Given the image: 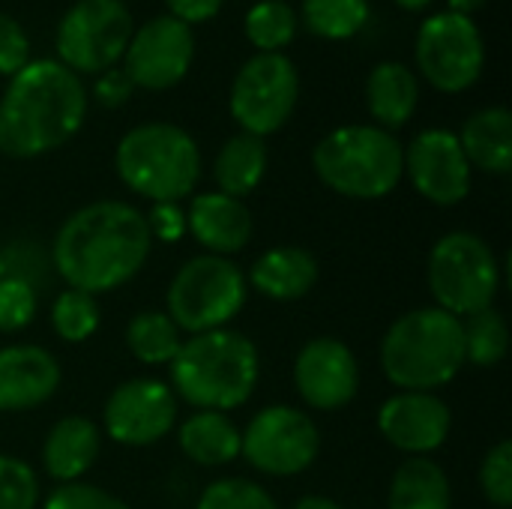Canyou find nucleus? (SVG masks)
<instances>
[{
  "instance_id": "7",
  "label": "nucleus",
  "mask_w": 512,
  "mask_h": 509,
  "mask_svg": "<svg viewBox=\"0 0 512 509\" xmlns=\"http://www.w3.org/2000/svg\"><path fill=\"white\" fill-rule=\"evenodd\" d=\"M426 282L438 309L468 318L495 306L504 270L489 240L474 231H450L429 252Z\"/></svg>"
},
{
  "instance_id": "4",
  "label": "nucleus",
  "mask_w": 512,
  "mask_h": 509,
  "mask_svg": "<svg viewBox=\"0 0 512 509\" xmlns=\"http://www.w3.org/2000/svg\"><path fill=\"white\" fill-rule=\"evenodd\" d=\"M378 363L396 390L438 393L465 369L462 318L438 306H420L399 315L381 339Z\"/></svg>"
},
{
  "instance_id": "21",
  "label": "nucleus",
  "mask_w": 512,
  "mask_h": 509,
  "mask_svg": "<svg viewBox=\"0 0 512 509\" xmlns=\"http://www.w3.org/2000/svg\"><path fill=\"white\" fill-rule=\"evenodd\" d=\"M102 453V429L87 417L57 420L42 441V468L60 483H78Z\"/></svg>"
},
{
  "instance_id": "40",
  "label": "nucleus",
  "mask_w": 512,
  "mask_h": 509,
  "mask_svg": "<svg viewBox=\"0 0 512 509\" xmlns=\"http://www.w3.org/2000/svg\"><path fill=\"white\" fill-rule=\"evenodd\" d=\"M132 90H135V84L129 81V75L123 69H105L96 78V84H93V96H96V102L102 108H120V105H126L129 96H132Z\"/></svg>"
},
{
  "instance_id": "15",
  "label": "nucleus",
  "mask_w": 512,
  "mask_h": 509,
  "mask_svg": "<svg viewBox=\"0 0 512 509\" xmlns=\"http://www.w3.org/2000/svg\"><path fill=\"white\" fill-rule=\"evenodd\" d=\"M405 177L435 207H456L471 195L474 168L468 165L456 132L423 129L405 147Z\"/></svg>"
},
{
  "instance_id": "33",
  "label": "nucleus",
  "mask_w": 512,
  "mask_h": 509,
  "mask_svg": "<svg viewBox=\"0 0 512 509\" xmlns=\"http://www.w3.org/2000/svg\"><path fill=\"white\" fill-rule=\"evenodd\" d=\"M477 483L483 498L495 509L512 507V441H498L480 462Z\"/></svg>"
},
{
  "instance_id": "27",
  "label": "nucleus",
  "mask_w": 512,
  "mask_h": 509,
  "mask_svg": "<svg viewBox=\"0 0 512 509\" xmlns=\"http://www.w3.org/2000/svg\"><path fill=\"white\" fill-rule=\"evenodd\" d=\"M183 345V333L162 309H144L126 324V351L141 366H168Z\"/></svg>"
},
{
  "instance_id": "3",
  "label": "nucleus",
  "mask_w": 512,
  "mask_h": 509,
  "mask_svg": "<svg viewBox=\"0 0 512 509\" xmlns=\"http://www.w3.org/2000/svg\"><path fill=\"white\" fill-rule=\"evenodd\" d=\"M168 372L177 402L195 411L228 414L252 399L261 378V354L249 336L225 327L183 339Z\"/></svg>"
},
{
  "instance_id": "8",
  "label": "nucleus",
  "mask_w": 512,
  "mask_h": 509,
  "mask_svg": "<svg viewBox=\"0 0 512 509\" xmlns=\"http://www.w3.org/2000/svg\"><path fill=\"white\" fill-rule=\"evenodd\" d=\"M249 285L246 273L222 255L189 258L168 282L165 315L180 333L198 336L210 330H225L246 306Z\"/></svg>"
},
{
  "instance_id": "36",
  "label": "nucleus",
  "mask_w": 512,
  "mask_h": 509,
  "mask_svg": "<svg viewBox=\"0 0 512 509\" xmlns=\"http://www.w3.org/2000/svg\"><path fill=\"white\" fill-rule=\"evenodd\" d=\"M3 264L9 276L24 279L27 285H33L36 291L48 282V276L54 273L51 267V255L39 249L36 240H15L3 249Z\"/></svg>"
},
{
  "instance_id": "34",
  "label": "nucleus",
  "mask_w": 512,
  "mask_h": 509,
  "mask_svg": "<svg viewBox=\"0 0 512 509\" xmlns=\"http://www.w3.org/2000/svg\"><path fill=\"white\" fill-rule=\"evenodd\" d=\"M36 507H39V477H36V471L24 459L0 453V509Z\"/></svg>"
},
{
  "instance_id": "17",
  "label": "nucleus",
  "mask_w": 512,
  "mask_h": 509,
  "mask_svg": "<svg viewBox=\"0 0 512 509\" xmlns=\"http://www.w3.org/2000/svg\"><path fill=\"white\" fill-rule=\"evenodd\" d=\"M378 432L405 456H432L453 432V411L438 393L396 390L378 408Z\"/></svg>"
},
{
  "instance_id": "24",
  "label": "nucleus",
  "mask_w": 512,
  "mask_h": 509,
  "mask_svg": "<svg viewBox=\"0 0 512 509\" xmlns=\"http://www.w3.org/2000/svg\"><path fill=\"white\" fill-rule=\"evenodd\" d=\"M180 453L201 468H222L240 459V429L222 411H195L177 426Z\"/></svg>"
},
{
  "instance_id": "1",
  "label": "nucleus",
  "mask_w": 512,
  "mask_h": 509,
  "mask_svg": "<svg viewBox=\"0 0 512 509\" xmlns=\"http://www.w3.org/2000/svg\"><path fill=\"white\" fill-rule=\"evenodd\" d=\"M153 237L138 207L93 201L63 219L51 240V267L66 288L108 294L132 282L147 264Z\"/></svg>"
},
{
  "instance_id": "18",
  "label": "nucleus",
  "mask_w": 512,
  "mask_h": 509,
  "mask_svg": "<svg viewBox=\"0 0 512 509\" xmlns=\"http://www.w3.org/2000/svg\"><path fill=\"white\" fill-rule=\"evenodd\" d=\"M63 372L57 357L42 345L0 348V411L21 414L45 405L60 390Z\"/></svg>"
},
{
  "instance_id": "37",
  "label": "nucleus",
  "mask_w": 512,
  "mask_h": 509,
  "mask_svg": "<svg viewBox=\"0 0 512 509\" xmlns=\"http://www.w3.org/2000/svg\"><path fill=\"white\" fill-rule=\"evenodd\" d=\"M42 509H132L123 498L93 486V483H60L48 492Z\"/></svg>"
},
{
  "instance_id": "45",
  "label": "nucleus",
  "mask_w": 512,
  "mask_h": 509,
  "mask_svg": "<svg viewBox=\"0 0 512 509\" xmlns=\"http://www.w3.org/2000/svg\"><path fill=\"white\" fill-rule=\"evenodd\" d=\"M0 276H6V264H3V246H0Z\"/></svg>"
},
{
  "instance_id": "16",
  "label": "nucleus",
  "mask_w": 512,
  "mask_h": 509,
  "mask_svg": "<svg viewBox=\"0 0 512 509\" xmlns=\"http://www.w3.org/2000/svg\"><path fill=\"white\" fill-rule=\"evenodd\" d=\"M294 387L312 411H342L360 393L357 354L336 336L309 339L294 360Z\"/></svg>"
},
{
  "instance_id": "30",
  "label": "nucleus",
  "mask_w": 512,
  "mask_h": 509,
  "mask_svg": "<svg viewBox=\"0 0 512 509\" xmlns=\"http://www.w3.org/2000/svg\"><path fill=\"white\" fill-rule=\"evenodd\" d=\"M246 36L258 51H282L297 36V12L285 0H258L246 12Z\"/></svg>"
},
{
  "instance_id": "39",
  "label": "nucleus",
  "mask_w": 512,
  "mask_h": 509,
  "mask_svg": "<svg viewBox=\"0 0 512 509\" xmlns=\"http://www.w3.org/2000/svg\"><path fill=\"white\" fill-rule=\"evenodd\" d=\"M144 219H147L150 237L156 243H177V240H183L189 234L186 231V210L177 201L153 204L150 213H144Z\"/></svg>"
},
{
  "instance_id": "10",
  "label": "nucleus",
  "mask_w": 512,
  "mask_h": 509,
  "mask_svg": "<svg viewBox=\"0 0 512 509\" xmlns=\"http://www.w3.org/2000/svg\"><path fill=\"white\" fill-rule=\"evenodd\" d=\"M300 99L297 66L282 51H258L234 75L228 108L240 132L267 138L279 132Z\"/></svg>"
},
{
  "instance_id": "6",
  "label": "nucleus",
  "mask_w": 512,
  "mask_h": 509,
  "mask_svg": "<svg viewBox=\"0 0 512 509\" xmlns=\"http://www.w3.org/2000/svg\"><path fill=\"white\" fill-rule=\"evenodd\" d=\"M120 183L150 204L183 201L201 180V150L177 123L153 120L132 126L114 150Z\"/></svg>"
},
{
  "instance_id": "22",
  "label": "nucleus",
  "mask_w": 512,
  "mask_h": 509,
  "mask_svg": "<svg viewBox=\"0 0 512 509\" xmlns=\"http://www.w3.org/2000/svg\"><path fill=\"white\" fill-rule=\"evenodd\" d=\"M471 168L486 174H510L512 168V114L504 105L474 111L456 132Z\"/></svg>"
},
{
  "instance_id": "2",
  "label": "nucleus",
  "mask_w": 512,
  "mask_h": 509,
  "mask_svg": "<svg viewBox=\"0 0 512 509\" xmlns=\"http://www.w3.org/2000/svg\"><path fill=\"white\" fill-rule=\"evenodd\" d=\"M87 117L81 75L60 60H30L0 96V153L12 159L45 156L78 135Z\"/></svg>"
},
{
  "instance_id": "20",
  "label": "nucleus",
  "mask_w": 512,
  "mask_h": 509,
  "mask_svg": "<svg viewBox=\"0 0 512 509\" xmlns=\"http://www.w3.org/2000/svg\"><path fill=\"white\" fill-rule=\"evenodd\" d=\"M318 276H321V267L309 249L273 246L252 261L246 273V285L267 300L294 303V300H303L318 285Z\"/></svg>"
},
{
  "instance_id": "32",
  "label": "nucleus",
  "mask_w": 512,
  "mask_h": 509,
  "mask_svg": "<svg viewBox=\"0 0 512 509\" xmlns=\"http://www.w3.org/2000/svg\"><path fill=\"white\" fill-rule=\"evenodd\" d=\"M195 509H279L276 498L252 480L243 477H225V480H213Z\"/></svg>"
},
{
  "instance_id": "31",
  "label": "nucleus",
  "mask_w": 512,
  "mask_h": 509,
  "mask_svg": "<svg viewBox=\"0 0 512 509\" xmlns=\"http://www.w3.org/2000/svg\"><path fill=\"white\" fill-rule=\"evenodd\" d=\"M51 330L66 345H81L99 330V303L93 294L66 288L51 303Z\"/></svg>"
},
{
  "instance_id": "25",
  "label": "nucleus",
  "mask_w": 512,
  "mask_h": 509,
  "mask_svg": "<svg viewBox=\"0 0 512 509\" xmlns=\"http://www.w3.org/2000/svg\"><path fill=\"white\" fill-rule=\"evenodd\" d=\"M387 509H453V486L432 456H408L390 480Z\"/></svg>"
},
{
  "instance_id": "43",
  "label": "nucleus",
  "mask_w": 512,
  "mask_h": 509,
  "mask_svg": "<svg viewBox=\"0 0 512 509\" xmlns=\"http://www.w3.org/2000/svg\"><path fill=\"white\" fill-rule=\"evenodd\" d=\"M450 3V12H459V15H471L477 12L480 6H486L489 0H447Z\"/></svg>"
},
{
  "instance_id": "42",
  "label": "nucleus",
  "mask_w": 512,
  "mask_h": 509,
  "mask_svg": "<svg viewBox=\"0 0 512 509\" xmlns=\"http://www.w3.org/2000/svg\"><path fill=\"white\" fill-rule=\"evenodd\" d=\"M291 509H345L342 504H336L333 498H324V495H306L300 498Z\"/></svg>"
},
{
  "instance_id": "41",
  "label": "nucleus",
  "mask_w": 512,
  "mask_h": 509,
  "mask_svg": "<svg viewBox=\"0 0 512 509\" xmlns=\"http://www.w3.org/2000/svg\"><path fill=\"white\" fill-rule=\"evenodd\" d=\"M168 3V15H174L177 21H183V24H198V21H210V18H216L219 15V9H222V3L225 0H165Z\"/></svg>"
},
{
  "instance_id": "12",
  "label": "nucleus",
  "mask_w": 512,
  "mask_h": 509,
  "mask_svg": "<svg viewBox=\"0 0 512 509\" xmlns=\"http://www.w3.org/2000/svg\"><path fill=\"white\" fill-rule=\"evenodd\" d=\"M420 75L441 93H465L483 75L486 45L471 15L438 12L429 15L414 39Z\"/></svg>"
},
{
  "instance_id": "26",
  "label": "nucleus",
  "mask_w": 512,
  "mask_h": 509,
  "mask_svg": "<svg viewBox=\"0 0 512 509\" xmlns=\"http://www.w3.org/2000/svg\"><path fill=\"white\" fill-rule=\"evenodd\" d=\"M267 162H270V153H267L264 138L249 135V132L231 135L219 147L216 162H213V180L219 186L216 192L243 201L246 195H252L261 186V180L267 174Z\"/></svg>"
},
{
  "instance_id": "28",
  "label": "nucleus",
  "mask_w": 512,
  "mask_h": 509,
  "mask_svg": "<svg viewBox=\"0 0 512 509\" xmlns=\"http://www.w3.org/2000/svg\"><path fill=\"white\" fill-rule=\"evenodd\" d=\"M462 333H465V363L477 369H495L507 360L510 327L501 309L489 306L477 315L462 318Z\"/></svg>"
},
{
  "instance_id": "44",
  "label": "nucleus",
  "mask_w": 512,
  "mask_h": 509,
  "mask_svg": "<svg viewBox=\"0 0 512 509\" xmlns=\"http://www.w3.org/2000/svg\"><path fill=\"white\" fill-rule=\"evenodd\" d=\"M396 6H402L405 12H423L432 0H393Z\"/></svg>"
},
{
  "instance_id": "19",
  "label": "nucleus",
  "mask_w": 512,
  "mask_h": 509,
  "mask_svg": "<svg viewBox=\"0 0 512 509\" xmlns=\"http://www.w3.org/2000/svg\"><path fill=\"white\" fill-rule=\"evenodd\" d=\"M186 231L204 246L207 255L231 258L249 246L255 222L246 201L222 192H201L192 195L186 207Z\"/></svg>"
},
{
  "instance_id": "14",
  "label": "nucleus",
  "mask_w": 512,
  "mask_h": 509,
  "mask_svg": "<svg viewBox=\"0 0 512 509\" xmlns=\"http://www.w3.org/2000/svg\"><path fill=\"white\" fill-rule=\"evenodd\" d=\"M195 57L192 27L177 21L174 15H156L138 30L126 45V75L135 87L144 90H168L180 84Z\"/></svg>"
},
{
  "instance_id": "11",
  "label": "nucleus",
  "mask_w": 512,
  "mask_h": 509,
  "mask_svg": "<svg viewBox=\"0 0 512 509\" xmlns=\"http://www.w3.org/2000/svg\"><path fill=\"white\" fill-rule=\"evenodd\" d=\"M318 453L321 432L294 405H267L240 429V459L264 477H297L315 465Z\"/></svg>"
},
{
  "instance_id": "9",
  "label": "nucleus",
  "mask_w": 512,
  "mask_h": 509,
  "mask_svg": "<svg viewBox=\"0 0 512 509\" xmlns=\"http://www.w3.org/2000/svg\"><path fill=\"white\" fill-rule=\"evenodd\" d=\"M132 12L123 0H78L57 24V60L75 75H102L123 60Z\"/></svg>"
},
{
  "instance_id": "5",
  "label": "nucleus",
  "mask_w": 512,
  "mask_h": 509,
  "mask_svg": "<svg viewBox=\"0 0 512 509\" xmlns=\"http://www.w3.org/2000/svg\"><path fill=\"white\" fill-rule=\"evenodd\" d=\"M312 171L342 198L381 201L393 195L405 177V147L381 126H339L315 144Z\"/></svg>"
},
{
  "instance_id": "38",
  "label": "nucleus",
  "mask_w": 512,
  "mask_h": 509,
  "mask_svg": "<svg viewBox=\"0 0 512 509\" xmlns=\"http://www.w3.org/2000/svg\"><path fill=\"white\" fill-rule=\"evenodd\" d=\"M27 63H30V39L24 27L12 15L0 12V75L12 78Z\"/></svg>"
},
{
  "instance_id": "23",
  "label": "nucleus",
  "mask_w": 512,
  "mask_h": 509,
  "mask_svg": "<svg viewBox=\"0 0 512 509\" xmlns=\"http://www.w3.org/2000/svg\"><path fill=\"white\" fill-rule=\"evenodd\" d=\"M420 102V81L411 66L384 60L366 78V105L381 129H402Z\"/></svg>"
},
{
  "instance_id": "35",
  "label": "nucleus",
  "mask_w": 512,
  "mask_h": 509,
  "mask_svg": "<svg viewBox=\"0 0 512 509\" xmlns=\"http://www.w3.org/2000/svg\"><path fill=\"white\" fill-rule=\"evenodd\" d=\"M36 288L18 276H0V333H18L36 318Z\"/></svg>"
},
{
  "instance_id": "29",
  "label": "nucleus",
  "mask_w": 512,
  "mask_h": 509,
  "mask_svg": "<svg viewBox=\"0 0 512 509\" xmlns=\"http://www.w3.org/2000/svg\"><path fill=\"white\" fill-rule=\"evenodd\" d=\"M303 21L321 39H354L369 21V0H303Z\"/></svg>"
},
{
  "instance_id": "13",
  "label": "nucleus",
  "mask_w": 512,
  "mask_h": 509,
  "mask_svg": "<svg viewBox=\"0 0 512 509\" xmlns=\"http://www.w3.org/2000/svg\"><path fill=\"white\" fill-rule=\"evenodd\" d=\"M177 396L159 378L117 384L102 408V435L120 447H153L177 429Z\"/></svg>"
}]
</instances>
